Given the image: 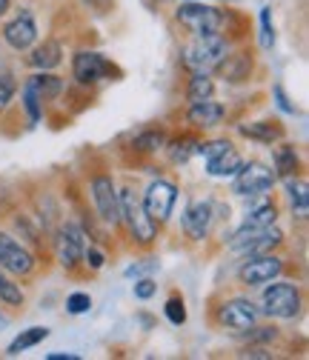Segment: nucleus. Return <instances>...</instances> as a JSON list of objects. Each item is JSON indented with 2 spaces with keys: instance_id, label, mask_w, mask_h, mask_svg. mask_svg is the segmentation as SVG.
<instances>
[{
  "instance_id": "nucleus-37",
  "label": "nucleus",
  "mask_w": 309,
  "mask_h": 360,
  "mask_svg": "<svg viewBox=\"0 0 309 360\" xmlns=\"http://www.w3.org/2000/svg\"><path fill=\"white\" fill-rule=\"evenodd\" d=\"M227 149H232V143H229V141H209V143H198V155H203L206 160H209V158H217L220 152H227Z\"/></svg>"
},
{
  "instance_id": "nucleus-41",
  "label": "nucleus",
  "mask_w": 309,
  "mask_h": 360,
  "mask_svg": "<svg viewBox=\"0 0 309 360\" xmlns=\"http://www.w3.org/2000/svg\"><path fill=\"white\" fill-rule=\"evenodd\" d=\"M49 360H77V354L75 352H52Z\"/></svg>"
},
{
  "instance_id": "nucleus-2",
  "label": "nucleus",
  "mask_w": 309,
  "mask_h": 360,
  "mask_svg": "<svg viewBox=\"0 0 309 360\" xmlns=\"http://www.w3.org/2000/svg\"><path fill=\"white\" fill-rule=\"evenodd\" d=\"M301 306H303V295L295 283L289 281H278L275 283L270 281V286L263 289L260 295V303H258V311L267 314L272 321H292L301 314Z\"/></svg>"
},
{
  "instance_id": "nucleus-39",
  "label": "nucleus",
  "mask_w": 309,
  "mask_h": 360,
  "mask_svg": "<svg viewBox=\"0 0 309 360\" xmlns=\"http://www.w3.org/2000/svg\"><path fill=\"white\" fill-rule=\"evenodd\" d=\"M272 98H275V103H278V109H281V112L295 115V106L289 103V98H286V92H284V86H281V83H275V86H272Z\"/></svg>"
},
{
  "instance_id": "nucleus-26",
  "label": "nucleus",
  "mask_w": 309,
  "mask_h": 360,
  "mask_svg": "<svg viewBox=\"0 0 309 360\" xmlns=\"http://www.w3.org/2000/svg\"><path fill=\"white\" fill-rule=\"evenodd\" d=\"M163 149H166V155H169L172 163H181L184 166V163H189L192 155H198V141L189 138V134H181V138H175V141H166Z\"/></svg>"
},
{
  "instance_id": "nucleus-15",
  "label": "nucleus",
  "mask_w": 309,
  "mask_h": 360,
  "mask_svg": "<svg viewBox=\"0 0 309 360\" xmlns=\"http://www.w3.org/2000/svg\"><path fill=\"white\" fill-rule=\"evenodd\" d=\"M4 40L15 52H29L34 43H37V23L32 18L29 9H23L18 18H12L6 26H4Z\"/></svg>"
},
{
  "instance_id": "nucleus-24",
  "label": "nucleus",
  "mask_w": 309,
  "mask_h": 360,
  "mask_svg": "<svg viewBox=\"0 0 309 360\" xmlns=\"http://www.w3.org/2000/svg\"><path fill=\"white\" fill-rule=\"evenodd\" d=\"M166 143V134L163 129H141L135 138H132V149L138 155H158Z\"/></svg>"
},
{
  "instance_id": "nucleus-27",
  "label": "nucleus",
  "mask_w": 309,
  "mask_h": 360,
  "mask_svg": "<svg viewBox=\"0 0 309 360\" xmlns=\"http://www.w3.org/2000/svg\"><path fill=\"white\" fill-rule=\"evenodd\" d=\"M49 338V329H43V326H32V329H23L12 343H9V349H6V354L9 357H18L20 352H29V349H34L37 343H43Z\"/></svg>"
},
{
  "instance_id": "nucleus-30",
  "label": "nucleus",
  "mask_w": 309,
  "mask_h": 360,
  "mask_svg": "<svg viewBox=\"0 0 309 360\" xmlns=\"http://www.w3.org/2000/svg\"><path fill=\"white\" fill-rule=\"evenodd\" d=\"M163 314H166V321H169L172 326H184V323H187V303H184V297L172 295V297L166 300V306H163Z\"/></svg>"
},
{
  "instance_id": "nucleus-22",
  "label": "nucleus",
  "mask_w": 309,
  "mask_h": 360,
  "mask_svg": "<svg viewBox=\"0 0 309 360\" xmlns=\"http://www.w3.org/2000/svg\"><path fill=\"white\" fill-rule=\"evenodd\" d=\"M26 86L32 89V92L40 98V101H55L61 92H63V80L52 72H37L26 80Z\"/></svg>"
},
{
  "instance_id": "nucleus-19",
  "label": "nucleus",
  "mask_w": 309,
  "mask_h": 360,
  "mask_svg": "<svg viewBox=\"0 0 309 360\" xmlns=\"http://www.w3.org/2000/svg\"><path fill=\"white\" fill-rule=\"evenodd\" d=\"M249 206H246V217L241 226H272L278 220V206L267 198V195H258V198H246Z\"/></svg>"
},
{
  "instance_id": "nucleus-36",
  "label": "nucleus",
  "mask_w": 309,
  "mask_h": 360,
  "mask_svg": "<svg viewBox=\"0 0 309 360\" xmlns=\"http://www.w3.org/2000/svg\"><path fill=\"white\" fill-rule=\"evenodd\" d=\"M132 292H135V297H138V300H149V297H155L158 283H155L152 278H138V281H135V286H132Z\"/></svg>"
},
{
  "instance_id": "nucleus-18",
  "label": "nucleus",
  "mask_w": 309,
  "mask_h": 360,
  "mask_svg": "<svg viewBox=\"0 0 309 360\" xmlns=\"http://www.w3.org/2000/svg\"><path fill=\"white\" fill-rule=\"evenodd\" d=\"M238 131L244 138L260 143V146H275L278 141H284V126L278 120H252V123H241Z\"/></svg>"
},
{
  "instance_id": "nucleus-20",
  "label": "nucleus",
  "mask_w": 309,
  "mask_h": 360,
  "mask_svg": "<svg viewBox=\"0 0 309 360\" xmlns=\"http://www.w3.org/2000/svg\"><path fill=\"white\" fill-rule=\"evenodd\" d=\"M26 60H29V66L37 69V72H52V69L61 66V60H63V46H61L58 40H43L40 46L32 49V55H29Z\"/></svg>"
},
{
  "instance_id": "nucleus-1",
  "label": "nucleus",
  "mask_w": 309,
  "mask_h": 360,
  "mask_svg": "<svg viewBox=\"0 0 309 360\" xmlns=\"http://www.w3.org/2000/svg\"><path fill=\"white\" fill-rule=\"evenodd\" d=\"M229 52L227 34H192L181 52V63L189 72H212Z\"/></svg>"
},
{
  "instance_id": "nucleus-34",
  "label": "nucleus",
  "mask_w": 309,
  "mask_h": 360,
  "mask_svg": "<svg viewBox=\"0 0 309 360\" xmlns=\"http://www.w3.org/2000/svg\"><path fill=\"white\" fill-rule=\"evenodd\" d=\"M15 92H18V80L9 72H0V112L9 109V103L15 101Z\"/></svg>"
},
{
  "instance_id": "nucleus-14",
  "label": "nucleus",
  "mask_w": 309,
  "mask_h": 360,
  "mask_svg": "<svg viewBox=\"0 0 309 360\" xmlns=\"http://www.w3.org/2000/svg\"><path fill=\"white\" fill-rule=\"evenodd\" d=\"M212 220H215V206L212 200H195L187 206L184 217H181V229L189 240H203L212 229Z\"/></svg>"
},
{
  "instance_id": "nucleus-8",
  "label": "nucleus",
  "mask_w": 309,
  "mask_h": 360,
  "mask_svg": "<svg viewBox=\"0 0 309 360\" xmlns=\"http://www.w3.org/2000/svg\"><path fill=\"white\" fill-rule=\"evenodd\" d=\"M83 249H86V232L75 220L61 223L58 232H55V255L66 272H75V269L83 263Z\"/></svg>"
},
{
  "instance_id": "nucleus-32",
  "label": "nucleus",
  "mask_w": 309,
  "mask_h": 360,
  "mask_svg": "<svg viewBox=\"0 0 309 360\" xmlns=\"http://www.w3.org/2000/svg\"><path fill=\"white\" fill-rule=\"evenodd\" d=\"M23 109H26V115H29V123L34 126V123H40V117H43V101L32 92L29 86H23Z\"/></svg>"
},
{
  "instance_id": "nucleus-17",
  "label": "nucleus",
  "mask_w": 309,
  "mask_h": 360,
  "mask_svg": "<svg viewBox=\"0 0 309 360\" xmlns=\"http://www.w3.org/2000/svg\"><path fill=\"white\" fill-rule=\"evenodd\" d=\"M224 117H227V109L220 103H215L212 98L201 101V103H189V109H187V123L192 129H203V131L220 126V123H224Z\"/></svg>"
},
{
  "instance_id": "nucleus-42",
  "label": "nucleus",
  "mask_w": 309,
  "mask_h": 360,
  "mask_svg": "<svg viewBox=\"0 0 309 360\" xmlns=\"http://www.w3.org/2000/svg\"><path fill=\"white\" fill-rule=\"evenodd\" d=\"M9 4H12V0H0V18H4V15L9 12Z\"/></svg>"
},
{
  "instance_id": "nucleus-31",
  "label": "nucleus",
  "mask_w": 309,
  "mask_h": 360,
  "mask_svg": "<svg viewBox=\"0 0 309 360\" xmlns=\"http://www.w3.org/2000/svg\"><path fill=\"white\" fill-rule=\"evenodd\" d=\"M258 23H260V49H272L275 46V26H272V9H260L258 15Z\"/></svg>"
},
{
  "instance_id": "nucleus-16",
  "label": "nucleus",
  "mask_w": 309,
  "mask_h": 360,
  "mask_svg": "<svg viewBox=\"0 0 309 360\" xmlns=\"http://www.w3.org/2000/svg\"><path fill=\"white\" fill-rule=\"evenodd\" d=\"M212 72H217V77H224L227 83H244L252 77V55L249 52H227Z\"/></svg>"
},
{
  "instance_id": "nucleus-10",
  "label": "nucleus",
  "mask_w": 309,
  "mask_h": 360,
  "mask_svg": "<svg viewBox=\"0 0 309 360\" xmlns=\"http://www.w3.org/2000/svg\"><path fill=\"white\" fill-rule=\"evenodd\" d=\"M89 195L95 203L98 217L106 223V226H120V200H118V186L112 174H95L89 180Z\"/></svg>"
},
{
  "instance_id": "nucleus-11",
  "label": "nucleus",
  "mask_w": 309,
  "mask_h": 360,
  "mask_svg": "<svg viewBox=\"0 0 309 360\" xmlns=\"http://www.w3.org/2000/svg\"><path fill=\"white\" fill-rule=\"evenodd\" d=\"M112 75H118V66L112 60H106L101 52H89L83 49L72 58V77L80 86H95L101 80H109Z\"/></svg>"
},
{
  "instance_id": "nucleus-6",
  "label": "nucleus",
  "mask_w": 309,
  "mask_h": 360,
  "mask_svg": "<svg viewBox=\"0 0 309 360\" xmlns=\"http://www.w3.org/2000/svg\"><path fill=\"white\" fill-rule=\"evenodd\" d=\"M260 321V311L249 297H227L215 306V323L220 329H232V332H246Z\"/></svg>"
},
{
  "instance_id": "nucleus-23",
  "label": "nucleus",
  "mask_w": 309,
  "mask_h": 360,
  "mask_svg": "<svg viewBox=\"0 0 309 360\" xmlns=\"http://www.w3.org/2000/svg\"><path fill=\"white\" fill-rule=\"evenodd\" d=\"M241 163H244V158L235 149H227V152H220L217 158L206 160V174L209 177H232L241 169Z\"/></svg>"
},
{
  "instance_id": "nucleus-28",
  "label": "nucleus",
  "mask_w": 309,
  "mask_h": 360,
  "mask_svg": "<svg viewBox=\"0 0 309 360\" xmlns=\"http://www.w3.org/2000/svg\"><path fill=\"white\" fill-rule=\"evenodd\" d=\"M286 195H289L292 212H295L301 220H306V212H309V195H306V184H303V180L289 177V180H286Z\"/></svg>"
},
{
  "instance_id": "nucleus-3",
  "label": "nucleus",
  "mask_w": 309,
  "mask_h": 360,
  "mask_svg": "<svg viewBox=\"0 0 309 360\" xmlns=\"http://www.w3.org/2000/svg\"><path fill=\"white\" fill-rule=\"evenodd\" d=\"M118 200H120V223H126V229L132 235V240L141 243V246H152L155 238H158V223L146 214L141 198L135 189L123 186L118 192Z\"/></svg>"
},
{
  "instance_id": "nucleus-33",
  "label": "nucleus",
  "mask_w": 309,
  "mask_h": 360,
  "mask_svg": "<svg viewBox=\"0 0 309 360\" xmlns=\"http://www.w3.org/2000/svg\"><path fill=\"white\" fill-rule=\"evenodd\" d=\"M155 272H158V260L144 257V260H138V263H132L123 275H126L129 281H138V278H152Z\"/></svg>"
},
{
  "instance_id": "nucleus-7",
  "label": "nucleus",
  "mask_w": 309,
  "mask_h": 360,
  "mask_svg": "<svg viewBox=\"0 0 309 360\" xmlns=\"http://www.w3.org/2000/svg\"><path fill=\"white\" fill-rule=\"evenodd\" d=\"M275 172L267 169L263 163H241V169L232 174V192L238 198H258V195H270L275 186Z\"/></svg>"
},
{
  "instance_id": "nucleus-9",
  "label": "nucleus",
  "mask_w": 309,
  "mask_h": 360,
  "mask_svg": "<svg viewBox=\"0 0 309 360\" xmlns=\"http://www.w3.org/2000/svg\"><path fill=\"white\" fill-rule=\"evenodd\" d=\"M284 257L267 252V255H252V257H244L241 269H238V281L244 286H263V283H270L275 278L284 275Z\"/></svg>"
},
{
  "instance_id": "nucleus-38",
  "label": "nucleus",
  "mask_w": 309,
  "mask_h": 360,
  "mask_svg": "<svg viewBox=\"0 0 309 360\" xmlns=\"http://www.w3.org/2000/svg\"><path fill=\"white\" fill-rule=\"evenodd\" d=\"M83 263L89 266L92 272H98V269H103L106 257H103V252H101V249H95V246H86V249H83Z\"/></svg>"
},
{
  "instance_id": "nucleus-5",
  "label": "nucleus",
  "mask_w": 309,
  "mask_h": 360,
  "mask_svg": "<svg viewBox=\"0 0 309 360\" xmlns=\"http://www.w3.org/2000/svg\"><path fill=\"white\" fill-rule=\"evenodd\" d=\"M175 20L189 34H224L227 26V15L217 12L215 6H206L203 0H184L175 12Z\"/></svg>"
},
{
  "instance_id": "nucleus-21",
  "label": "nucleus",
  "mask_w": 309,
  "mask_h": 360,
  "mask_svg": "<svg viewBox=\"0 0 309 360\" xmlns=\"http://www.w3.org/2000/svg\"><path fill=\"white\" fill-rule=\"evenodd\" d=\"M272 160H275V177H284V180H289V177H295L298 172H301V158H298V152H295V146H289V143H275V152H272Z\"/></svg>"
},
{
  "instance_id": "nucleus-12",
  "label": "nucleus",
  "mask_w": 309,
  "mask_h": 360,
  "mask_svg": "<svg viewBox=\"0 0 309 360\" xmlns=\"http://www.w3.org/2000/svg\"><path fill=\"white\" fill-rule=\"evenodd\" d=\"M175 200H178V186H175L172 180H166V177L152 180V184L146 186V192H144V198H141L146 214L158 223V226L169 220V214L175 209Z\"/></svg>"
},
{
  "instance_id": "nucleus-25",
  "label": "nucleus",
  "mask_w": 309,
  "mask_h": 360,
  "mask_svg": "<svg viewBox=\"0 0 309 360\" xmlns=\"http://www.w3.org/2000/svg\"><path fill=\"white\" fill-rule=\"evenodd\" d=\"M215 95V80L209 72H192L189 83H187V101L189 103H201L209 101Z\"/></svg>"
},
{
  "instance_id": "nucleus-29",
  "label": "nucleus",
  "mask_w": 309,
  "mask_h": 360,
  "mask_svg": "<svg viewBox=\"0 0 309 360\" xmlns=\"http://www.w3.org/2000/svg\"><path fill=\"white\" fill-rule=\"evenodd\" d=\"M23 300H26V295H23L20 283H15L12 275L0 269V303H6V306H23Z\"/></svg>"
},
{
  "instance_id": "nucleus-4",
  "label": "nucleus",
  "mask_w": 309,
  "mask_h": 360,
  "mask_svg": "<svg viewBox=\"0 0 309 360\" xmlns=\"http://www.w3.org/2000/svg\"><path fill=\"white\" fill-rule=\"evenodd\" d=\"M284 243V232L275 226H238V232L229 238V252L238 257H252V255H267L275 252Z\"/></svg>"
},
{
  "instance_id": "nucleus-13",
  "label": "nucleus",
  "mask_w": 309,
  "mask_h": 360,
  "mask_svg": "<svg viewBox=\"0 0 309 360\" xmlns=\"http://www.w3.org/2000/svg\"><path fill=\"white\" fill-rule=\"evenodd\" d=\"M0 269L12 278H29L37 269V260L20 240H15L9 232H0Z\"/></svg>"
},
{
  "instance_id": "nucleus-35",
  "label": "nucleus",
  "mask_w": 309,
  "mask_h": 360,
  "mask_svg": "<svg viewBox=\"0 0 309 360\" xmlns=\"http://www.w3.org/2000/svg\"><path fill=\"white\" fill-rule=\"evenodd\" d=\"M89 309H92V297L86 292H75V295L66 297V311L69 314H86Z\"/></svg>"
},
{
  "instance_id": "nucleus-40",
  "label": "nucleus",
  "mask_w": 309,
  "mask_h": 360,
  "mask_svg": "<svg viewBox=\"0 0 309 360\" xmlns=\"http://www.w3.org/2000/svg\"><path fill=\"white\" fill-rule=\"evenodd\" d=\"M241 357H260V360H270L272 354H270L267 349H263V346H252V343H249V346L241 352Z\"/></svg>"
}]
</instances>
